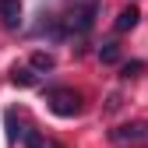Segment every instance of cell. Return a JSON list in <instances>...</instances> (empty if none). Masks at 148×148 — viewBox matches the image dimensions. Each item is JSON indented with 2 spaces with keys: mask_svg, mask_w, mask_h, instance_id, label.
Wrapping results in <instances>:
<instances>
[{
  "mask_svg": "<svg viewBox=\"0 0 148 148\" xmlns=\"http://www.w3.org/2000/svg\"><path fill=\"white\" fill-rule=\"evenodd\" d=\"M141 60H131V64H123V78H138V74H141Z\"/></svg>",
  "mask_w": 148,
  "mask_h": 148,
  "instance_id": "8fae6325",
  "label": "cell"
},
{
  "mask_svg": "<svg viewBox=\"0 0 148 148\" xmlns=\"http://www.w3.org/2000/svg\"><path fill=\"white\" fill-rule=\"evenodd\" d=\"M11 81H14V85H35V71H32V67H14Z\"/></svg>",
  "mask_w": 148,
  "mask_h": 148,
  "instance_id": "8992f818",
  "label": "cell"
},
{
  "mask_svg": "<svg viewBox=\"0 0 148 148\" xmlns=\"http://www.w3.org/2000/svg\"><path fill=\"white\" fill-rule=\"evenodd\" d=\"M32 71H53V57L49 53H32Z\"/></svg>",
  "mask_w": 148,
  "mask_h": 148,
  "instance_id": "ba28073f",
  "label": "cell"
},
{
  "mask_svg": "<svg viewBox=\"0 0 148 148\" xmlns=\"http://www.w3.org/2000/svg\"><path fill=\"white\" fill-rule=\"evenodd\" d=\"M138 21H141V11H138L134 4H131V7H123V11L116 14V32H131Z\"/></svg>",
  "mask_w": 148,
  "mask_h": 148,
  "instance_id": "5b68a950",
  "label": "cell"
},
{
  "mask_svg": "<svg viewBox=\"0 0 148 148\" xmlns=\"http://www.w3.org/2000/svg\"><path fill=\"white\" fill-rule=\"evenodd\" d=\"M46 102H49L53 113L64 116V120H71V116L81 113V92H74V88H49L46 92Z\"/></svg>",
  "mask_w": 148,
  "mask_h": 148,
  "instance_id": "7a4b0ae2",
  "label": "cell"
},
{
  "mask_svg": "<svg viewBox=\"0 0 148 148\" xmlns=\"http://www.w3.org/2000/svg\"><path fill=\"white\" fill-rule=\"evenodd\" d=\"M92 21H95V4H85L81 11H74V14L64 18V25H60V39H64V35H71V32H78V35L88 32Z\"/></svg>",
  "mask_w": 148,
  "mask_h": 148,
  "instance_id": "3957f363",
  "label": "cell"
},
{
  "mask_svg": "<svg viewBox=\"0 0 148 148\" xmlns=\"http://www.w3.org/2000/svg\"><path fill=\"white\" fill-rule=\"evenodd\" d=\"M28 148H64V145H60V141H49V138L42 141V138H35V134H28Z\"/></svg>",
  "mask_w": 148,
  "mask_h": 148,
  "instance_id": "30bf717a",
  "label": "cell"
},
{
  "mask_svg": "<svg viewBox=\"0 0 148 148\" xmlns=\"http://www.w3.org/2000/svg\"><path fill=\"white\" fill-rule=\"evenodd\" d=\"M99 57H102V64H116V60H120V49H116V42H106V46L99 49Z\"/></svg>",
  "mask_w": 148,
  "mask_h": 148,
  "instance_id": "9c48e42d",
  "label": "cell"
},
{
  "mask_svg": "<svg viewBox=\"0 0 148 148\" xmlns=\"http://www.w3.org/2000/svg\"><path fill=\"white\" fill-rule=\"evenodd\" d=\"M109 141L123 148H148V120H131L109 131Z\"/></svg>",
  "mask_w": 148,
  "mask_h": 148,
  "instance_id": "6da1fadb",
  "label": "cell"
},
{
  "mask_svg": "<svg viewBox=\"0 0 148 148\" xmlns=\"http://www.w3.org/2000/svg\"><path fill=\"white\" fill-rule=\"evenodd\" d=\"M7 127H11V131H7V138H11V141H25V138H28V131H21V123H18V116H14V113H7Z\"/></svg>",
  "mask_w": 148,
  "mask_h": 148,
  "instance_id": "52a82bcc",
  "label": "cell"
},
{
  "mask_svg": "<svg viewBox=\"0 0 148 148\" xmlns=\"http://www.w3.org/2000/svg\"><path fill=\"white\" fill-rule=\"evenodd\" d=\"M0 21H4V28H18L21 25V4L18 0H0Z\"/></svg>",
  "mask_w": 148,
  "mask_h": 148,
  "instance_id": "277c9868",
  "label": "cell"
},
{
  "mask_svg": "<svg viewBox=\"0 0 148 148\" xmlns=\"http://www.w3.org/2000/svg\"><path fill=\"white\" fill-rule=\"evenodd\" d=\"M120 106H123V99H120V92H113V95L106 99V113H116Z\"/></svg>",
  "mask_w": 148,
  "mask_h": 148,
  "instance_id": "7c38bea8",
  "label": "cell"
}]
</instances>
